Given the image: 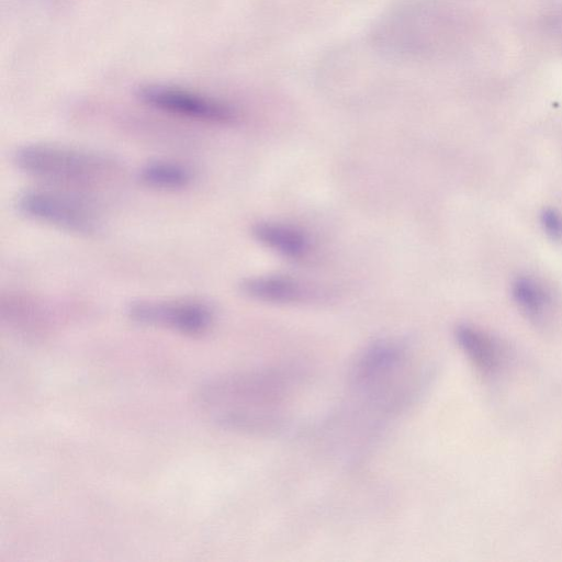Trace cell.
Wrapping results in <instances>:
<instances>
[{"instance_id": "4", "label": "cell", "mask_w": 562, "mask_h": 562, "mask_svg": "<svg viewBox=\"0 0 562 562\" xmlns=\"http://www.w3.org/2000/svg\"><path fill=\"white\" fill-rule=\"evenodd\" d=\"M15 206L22 215L31 220L79 235L94 234L100 226L91 206L58 191H23L18 195Z\"/></svg>"}, {"instance_id": "2", "label": "cell", "mask_w": 562, "mask_h": 562, "mask_svg": "<svg viewBox=\"0 0 562 562\" xmlns=\"http://www.w3.org/2000/svg\"><path fill=\"white\" fill-rule=\"evenodd\" d=\"M422 369L409 348L394 339L368 346L356 359L350 373L351 393L368 413L390 417L416 395Z\"/></svg>"}, {"instance_id": "7", "label": "cell", "mask_w": 562, "mask_h": 562, "mask_svg": "<svg viewBox=\"0 0 562 562\" xmlns=\"http://www.w3.org/2000/svg\"><path fill=\"white\" fill-rule=\"evenodd\" d=\"M454 338L471 364L486 378L497 375L507 361L503 344L488 331L471 325L459 324Z\"/></svg>"}, {"instance_id": "6", "label": "cell", "mask_w": 562, "mask_h": 562, "mask_svg": "<svg viewBox=\"0 0 562 562\" xmlns=\"http://www.w3.org/2000/svg\"><path fill=\"white\" fill-rule=\"evenodd\" d=\"M126 313L137 323L187 335L204 334L214 323L212 307L195 300H137L128 304Z\"/></svg>"}, {"instance_id": "3", "label": "cell", "mask_w": 562, "mask_h": 562, "mask_svg": "<svg viewBox=\"0 0 562 562\" xmlns=\"http://www.w3.org/2000/svg\"><path fill=\"white\" fill-rule=\"evenodd\" d=\"M13 162L32 177L79 186L104 180L117 169L113 158L98 151L37 143L19 147Z\"/></svg>"}, {"instance_id": "12", "label": "cell", "mask_w": 562, "mask_h": 562, "mask_svg": "<svg viewBox=\"0 0 562 562\" xmlns=\"http://www.w3.org/2000/svg\"><path fill=\"white\" fill-rule=\"evenodd\" d=\"M539 218L541 228L548 237L562 240V214L558 210L544 207Z\"/></svg>"}, {"instance_id": "11", "label": "cell", "mask_w": 562, "mask_h": 562, "mask_svg": "<svg viewBox=\"0 0 562 562\" xmlns=\"http://www.w3.org/2000/svg\"><path fill=\"white\" fill-rule=\"evenodd\" d=\"M140 181L159 190H179L187 188L193 180L192 170L177 161L155 160L139 170Z\"/></svg>"}, {"instance_id": "9", "label": "cell", "mask_w": 562, "mask_h": 562, "mask_svg": "<svg viewBox=\"0 0 562 562\" xmlns=\"http://www.w3.org/2000/svg\"><path fill=\"white\" fill-rule=\"evenodd\" d=\"M251 234L257 241L288 258H302L310 249V241L304 233L282 223L258 222L252 226Z\"/></svg>"}, {"instance_id": "5", "label": "cell", "mask_w": 562, "mask_h": 562, "mask_svg": "<svg viewBox=\"0 0 562 562\" xmlns=\"http://www.w3.org/2000/svg\"><path fill=\"white\" fill-rule=\"evenodd\" d=\"M137 97L156 110L199 122L229 124L236 119L226 102L176 86L148 83L138 88Z\"/></svg>"}, {"instance_id": "10", "label": "cell", "mask_w": 562, "mask_h": 562, "mask_svg": "<svg viewBox=\"0 0 562 562\" xmlns=\"http://www.w3.org/2000/svg\"><path fill=\"white\" fill-rule=\"evenodd\" d=\"M514 303L518 310L535 323H543L553 307L550 289L531 276L517 277L510 286Z\"/></svg>"}, {"instance_id": "8", "label": "cell", "mask_w": 562, "mask_h": 562, "mask_svg": "<svg viewBox=\"0 0 562 562\" xmlns=\"http://www.w3.org/2000/svg\"><path fill=\"white\" fill-rule=\"evenodd\" d=\"M239 290L249 299L277 304L300 303L311 295L296 279L279 274L246 278L239 283Z\"/></svg>"}, {"instance_id": "1", "label": "cell", "mask_w": 562, "mask_h": 562, "mask_svg": "<svg viewBox=\"0 0 562 562\" xmlns=\"http://www.w3.org/2000/svg\"><path fill=\"white\" fill-rule=\"evenodd\" d=\"M293 384L280 370H250L214 378L196 396L205 416L217 425L249 434L281 430L290 416Z\"/></svg>"}]
</instances>
